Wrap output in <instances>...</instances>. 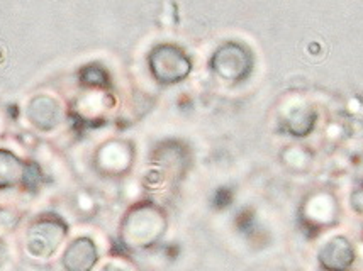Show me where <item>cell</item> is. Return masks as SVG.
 Listing matches in <instances>:
<instances>
[{"label": "cell", "mask_w": 363, "mask_h": 271, "mask_svg": "<svg viewBox=\"0 0 363 271\" xmlns=\"http://www.w3.org/2000/svg\"><path fill=\"white\" fill-rule=\"evenodd\" d=\"M212 66L226 80H243L252 72V54L245 46L228 43L212 58Z\"/></svg>", "instance_id": "2"}, {"label": "cell", "mask_w": 363, "mask_h": 271, "mask_svg": "<svg viewBox=\"0 0 363 271\" xmlns=\"http://www.w3.org/2000/svg\"><path fill=\"white\" fill-rule=\"evenodd\" d=\"M149 66L158 80L173 83L182 80L190 72V60L175 46H158L149 56Z\"/></svg>", "instance_id": "1"}, {"label": "cell", "mask_w": 363, "mask_h": 271, "mask_svg": "<svg viewBox=\"0 0 363 271\" xmlns=\"http://www.w3.org/2000/svg\"><path fill=\"white\" fill-rule=\"evenodd\" d=\"M106 271H119V270H116V268H107Z\"/></svg>", "instance_id": "5"}, {"label": "cell", "mask_w": 363, "mask_h": 271, "mask_svg": "<svg viewBox=\"0 0 363 271\" xmlns=\"http://www.w3.org/2000/svg\"><path fill=\"white\" fill-rule=\"evenodd\" d=\"M97 261L95 246L89 239H78L66 251L65 266L70 271H89Z\"/></svg>", "instance_id": "4"}, {"label": "cell", "mask_w": 363, "mask_h": 271, "mask_svg": "<svg viewBox=\"0 0 363 271\" xmlns=\"http://www.w3.org/2000/svg\"><path fill=\"white\" fill-rule=\"evenodd\" d=\"M353 249L345 237H335L321 251V265L328 271H346L353 263Z\"/></svg>", "instance_id": "3"}]
</instances>
